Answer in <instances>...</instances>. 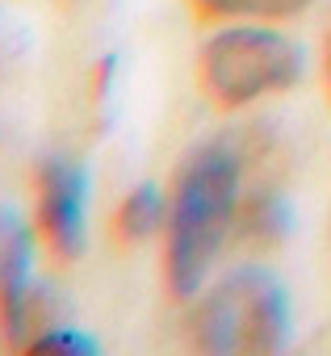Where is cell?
I'll return each instance as SVG.
<instances>
[{
  "label": "cell",
  "instance_id": "cell-10",
  "mask_svg": "<svg viewBox=\"0 0 331 356\" xmlns=\"http://www.w3.org/2000/svg\"><path fill=\"white\" fill-rule=\"evenodd\" d=\"M323 72H327V88H331V34H327V55H323Z\"/></svg>",
  "mask_w": 331,
  "mask_h": 356
},
{
  "label": "cell",
  "instance_id": "cell-8",
  "mask_svg": "<svg viewBox=\"0 0 331 356\" xmlns=\"http://www.w3.org/2000/svg\"><path fill=\"white\" fill-rule=\"evenodd\" d=\"M310 5V0H197L206 17H235V22H277L293 17Z\"/></svg>",
  "mask_w": 331,
  "mask_h": 356
},
{
  "label": "cell",
  "instance_id": "cell-6",
  "mask_svg": "<svg viewBox=\"0 0 331 356\" xmlns=\"http://www.w3.org/2000/svg\"><path fill=\"white\" fill-rule=\"evenodd\" d=\"M163 222H168V202L155 185H138L126 193V202L118 206V231L134 243V239H147L155 235Z\"/></svg>",
  "mask_w": 331,
  "mask_h": 356
},
{
  "label": "cell",
  "instance_id": "cell-3",
  "mask_svg": "<svg viewBox=\"0 0 331 356\" xmlns=\"http://www.w3.org/2000/svg\"><path fill=\"white\" fill-rule=\"evenodd\" d=\"M193 335L206 352H281L289 339V298L260 268L231 273L202 302Z\"/></svg>",
  "mask_w": 331,
  "mask_h": 356
},
{
  "label": "cell",
  "instance_id": "cell-7",
  "mask_svg": "<svg viewBox=\"0 0 331 356\" xmlns=\"http://www.w3.org/2000/svg\"><path fill=\"white\" fill-rule=\"evenodd\" d=\"M235 227H239L243 239H252V243H277V239L289 231V210H285L281 197L264 193V197H252V202L239 206V222H235Z\"/></svg>",
  "mask_w": 331,
  "mask_h": 356
},
{
  "label": "cell",
  "instance_id": "cell-9",
  "mask_svg": "<svg viewBox=\"0 0 331 356\" xmlns=\"http://www.w3.org/2000/svg\"><path fill=\"white\" fill-rule=\"evenodd\" d=\"M30 352L34 356H97L101 348H97L92 335H84L76 327H47V331L34 335Z\"/></svg>",
  "mask_w": 331,
  "mask_h": 356
},
{
  "label": "cell",
  "instance_id": "cell-5",
  "mask_svg": "<svg viewBox=\"0 0 331 356\" xmlns=\"http://www.w3.org/2000/svg\"><path fill=\"white\" fill-rule=\"evenodd\" d=\"M0 314L9 335H26L38 314L34 239L13 210H0Z\"/></svg>",
  "mask_w": 331,
  "mask_h": 356
},
{
  "label": "cell",
  "instance_id": "cell-4",
  "mask_svg": "<svg viewBox=\"0 0 331 356\" xmlns=\"http://www.w3.org/2000/svg\"><path fill=\"white\" fill-rule=\"evenodd\" d=\"M38 231L59 256H76L88 235V172L72 159H47L38 176Z\"/></svg>",
  "mask_w": 331,
  "mask_h": 356
},
{
  "label": "cell",
  "instance_id": "cell-2",
  "mask_svg": "<svg viewBox=\"0 0 331 356\" xmlns=\"http://www.w3.org/2000/svg\"><path fill=\"white\" fill-rule=\"evenodd\" d=\"M197 67H202V88L218 105L239 109L293 88L302 76V51L285 34L243 22V26L218 30L202 47Z\"/></svg>",
  "mask_w": 331,
  "mask_h": 356
},
{
  "label": "cell",
  "instance_id": "cell-1",
  "mask_svg": "<svg viewBox=\"0 0 331 356\" xmlns=\"http://www.w3.org/2000/svg\"><path fill=\"white\" fill-rule=\"evenodd\" d=\"M239 185H243V163L227 143L197 147L168 202V285L181 298H193L214 260L223 256L235 222H239Z\"/></svg>",
  "mask_w": 331,
  "mask_h": 356
}]
</instances>
